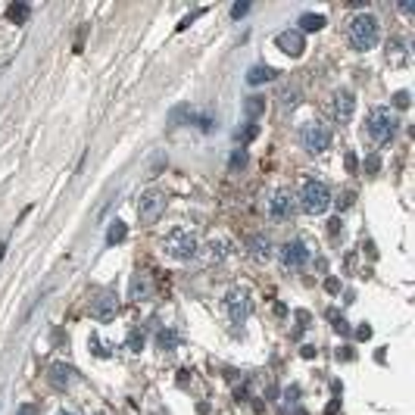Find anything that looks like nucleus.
<instances>
[{"instance_id": "f257e3e1", "label": "nucleus", "mask_w": 415, "mask_h": 415, "mask_svg": "<svg viewBox=\"0 0 415 415\" xmlns=\"http://www.w3.org/2000/svg\"><path fill=\"white\" fill-rule=\"evenodd\" d=\"M347 38H349V47L366 54V50H371L378 41H381V22L371 16V13H359V16L349 19Z\"/></svg>"}, {"instance_id": "f03ea898", "label": "nucleus", "mask_w": 415, "mask_h": 415, "mask_svg": "<svg viewBox=\"0 0 415 415\" xmlns=\"http://www.w3.org/2000/svg\"><path fill=\"white\" fill-rule=\"evenodd\" d=\"M163 250H166V256H172L178 262H191V259H197V253H200V237H197L191 228H175L166 235Z\"/></svg>"}, {"instance_id": "7ed1b4c3", "label": "nucleus", "mask_w": 415, "mask_h": 415, "mask_svg": "<svg viewBox=\"0 0 415 415\" xmlns=\"http://www.w3.org/2000/svg\"><path fill=\"white\" fill-rule=\"evenodd\" d=\"M397 113H390L388 106H375L371 113L366 116V135L371 137L375 144H388L393 135H397Z\"/></svg>"}, {"instance_id": "20e7f679", "label": "nucleus", "mask_w": 415, "mask_h": 415, "mask_svg": "<svg viewBox=\"0 0 415 415\" xmlns=\"http://www.w3.org/2000/svg\"><path fill=\"white\" fill-rule=\"evenodd\" d=\"M300 209L303 213H309V216H322L328 206H331V191H328V185L325 181H318V178H306L303 181V187H300Z\"/></svg>"}, {"instance_id": "39448f33", "label": "nucleus", "mask_w": 415, "mask_h": 415, "mask_svg": "<svg viewBox=\"0 0 415 415\" xmlns=\"http://www.w3.org/2000/svg\"><path fill=\"white\" fill-rule=\"evenodd\" d=\"M300 144L309 153H325L328 147H331V128L325 125V122L312 119V122H303L300 128Z\"/></svg>"}, {"instance_id": "423d86ee", "label": "nucleus", "mask_w": 415, "mask_h": 415, "mask_svg": "<svg viewBox=\"0 0 415 415\" xmlns=\"http://www.w3.org/2000/svg\"><path fill=\"white\" fill-rule=\"evenodd\" d=\"M163 213H166V194L163 191L141 194V200H137V218H141L144 225L159 222V216H163Z\"/></svg>"}, {"instance_id": "0eeeda50", "label": "nucleus", "mask_w": 415, "mask_h": 415, "mask_svg": "<svg viewBox=\"0 0 415 415\" xmlns=\"http://www.w3.org/2000/svg\"><path fill=\"white\" fill-rule=\"evenodd\" d=\"M225 309H228L231 322H235V325H244L247 318H250V309H253L250 294H247L244 287H231L228 297H225Z\"/></svg>"}, {"instance_id": "6e6552de", "label": "nucleus", "mask_w": 415, "mask_h": 415, "mask_svg": "<svg viewBox=\"0 0 415 415\" xmlns=\"http://www.w3.org/2000/svg\"><path fill=\"white\" fill-rule=\"evenodd\" d=\"M116 312H119V297L113 290H97L91 297V316L97 322H109V318H116Z\"/></svg>"}, {"instance_id": "1a4fd4ad", "label": "nucleus", "mask_w": 415, "mask_h": 415, "mask_svg": "<svg viewBox=\"0 0 415 415\" xmlns=\"http://www.w3.org/2000/svg\"><path fill=\"white\" fill-rule=\"evenodd\" d=\"M331 113H334V119H337L340 125L353 119V113H356V97H353V91H347V87H337V91L331 94Z\"/></svg>"}, {"instance_id": "9d476101", "label": "nucleus", "mask_w": 415, "mask_h": 415, "mask_svg": "<svg viewBox=\"0 0 415 415\" xmlns=\"http://www.w3.org/2000/svg\"><path fill=\"white\" fill-rule=\"evenodd\" d=\"M268 213H272V218H281V222H287V218H294L297 213V197L290 191H275L272 200H268Z\"/></svg>"}, {"instance_id": "9b49d317", "label": "nucleus", "mask_w": 415, "mask_h": 415, "mask_svg": "<svg viewBox=\"0 0 415 415\" xmlns=\"http://www.w3.org/2000/svg\"><path fill=\"white\" fill-rule=\"evenodd\" d=\"M281 262H284V268H290V272L303 268L306 262H309V250H306L303 240H287V244L281 247Z\"/></svg>"}, {"instance_id": "f8f14e48", "label": "nucleus", "mask_w": 415, "mask_h": 415, "mask_svg": "<svg viewBox=\"0 0 415 415\" xmlns=\"http://www.w3.org/2000/svg\"><path fill=\"white\" fill-rule=\"evenodd\" d=\"M75 375H78V371L72 366H66V362H54L50 371H47V381H50V388L66 390V388H72V384H75Z\"/></svg>"}, {"instance_id": "ddd939ff", "label": "nucleus", "mask_w": 415, "mask_h": 415, "mask_svg": "<svg viewBox=\"0 0 415 415\" xmlns=\"http://www.w3.org/2000/svg\"><path fill=\"white\" fill-rule=\"evenodd\" d=\"M128 294H131V300H150L153 297V278L147 272H135L131 275V287H128Z\"/></svg>"}, {"instance_id": "4468645a", "label": "nucleus", "mask_w": 415, "mask_h": 415, "mask_svg": "<svg viewBox=\"0 0 415 415\" xmlns=\"http://www.w3.org/2000/svg\"><path fill=\"white\" fill-rule=\"evenodd\" d=\"M275 44H278V50H284L287 56H300L303 50H306L300 32H281L278 38H275Z\"/></svg>"}, {"instance_id": "2eb2a0df", "label": "nucleus", "mask_w": 415, "mask_h": 415, "mask_svg": "<svg viewBox=\"0 0 415 415\" xmlns=\"http://www.w3.org/2000/svg\"><path fill=\"white\" fill-rule=\"evenodd\" d=\"M250 256L256 259V262H266V259H272V244H268V237H250Z\"/></svg>"}, {"instance_id": "dca6fc26", "label": "nucleus", "mask_w": 415, "mask_h": 415, "mask_svg": "<svg viewBox=\"0 0 415 415\" xmlns=\"http://www.w3.org/2000/svg\"><path fill=\"white\" fill-rule=\"evenodd\" d=\"M262 113H266V97H247V104H244V116H247V119L256 122Z\"/></svg>"}, {"instance_id": "f3484780", "label": "nucleus", "mask_w": 415, "mask_h": 415, "mask_svg": "<svg viewBox=\"0 0 415 415\" xmlns=\"http://www.w3.org/2000/svg\"><path fill=\"white\" fill-rule=\"evenodd\" d=\"M268 78H275L272 66H253V69L247 72V82L250 85H262V82H268Z\"/></svg>"}, {"instance_id": "a211bd4d", "label": "nucleus", "mask_w": 415, "mask_h": 415, "mask_svg": "<svg viewBox=\"0 0 415 415\" xmlns=\"http://www.w3.org/2000/svg\"><path fill=\"white\" fill-rule=\"evenodd\" d=\"M128 237V228H125V222H109V231H106V244H122V240Z\"/></svg>"}, {"instance_id": "6ab92c4d", "label": "nucleus", "mask_w": 415, "mask_h": 415, "mask_svg": "<svg viewBox=\"0 0 415 415\" xmlns=\"http://www.w3.org/2000/svg\"><path fill=\"white\" fill-rule=\"evenodd\" d=\"M300 28H303V32H318V28H325V16H318V13H303V16H300Z\"/></svg>"}, {"instance_id": "aec40b11", "label": "nucleus", "mask_w": 415, "mask_h": 415, "mask_svg": "<svg viewBox=\"0 0 415 415\" xmlns=\"http://www.w3.org/2000/svg\"><path fill=\"white\" fill-rule=\"evenodd\" d=\"M388 60H393V63H406V60H409V50H406L403 41H390L388 44Z\"/></svg>"}, {"instance_id": "412c9836", "label": "nucleus", "mask_w": 415, "mask_h": 415, "mask_svg": "<svg viewBox=\"0 0 415 415\" xmlns=\"http://www.w3.org/2000/svg\"><path fill=\"white\" fill-rule=\"evenodd\" d=\"M156 347L159 349H175L178 347V334H175L172 328H163V331L156 334Z\"/></svg>"}, {"instance_id": "4be33fe9", "label": "nucleus", "mask_w": 415, "mask_h": 415, "mask_svg": "<svg viewBox=\"0 0 415 415\" xmlns=\"http://www.w3.org/2000/svg\"><path fill=\"white\" fill-rule=\"evenodd\" d=\"M225 250H228V244H225V240H213V244H209V262L225 259Z\"/></svg>"}, {"instance_id": "5701e85b", "label": "nucleus", "mask_w": 415, "mask_h": 415, "mask_svg": "<svg viewBox=\"0 0 415 415\" xmlns=\"http://www.w3.org/2000/svg\"><path fill=\"white\" fill-rule=\"evenodd\" d=\"M144 340H147V337H144V331H141V328H135V331L128 334V349L141 353V349H144Z\"/></svg>"}, {"instance_id": "b1692460", "label": "nucleus", "mask_w": 415, "mask_h": 415, "mask_svg": "<svg viewBox=\"0 0 415 415\" xmlns=\"http://www.w3.org/2000/svg\"><path fill=\"white\" fill-rule=\"evenodd\" d=\"M28 13H32V10H28L25 4H13V6H10V19H13V22H25Z\"/></svg>"}, {"instance_id": "393cba45", "label": "nucleus", "mask_w": 415, "mask_h": 415, "mask_svg": "<svg viewBox=\"0 0 415 415\" xmlns=\"http://www.w3.org/2000/svg\"><path fill=\"white\" fill-rule=\"evenodd\" d=\"M393 106H397V109H406V106H409V94H406V91H397V94H393Z\"/></svg>"}, {"instance_id": "a878e982", "label": "nucleus", "mask_w": 415, "mask_h": 415, "mask_svg": "<svg viewBox=\"0 0 415 415\" xmlns=\"http://www.w3.org/2000/svg\"><path fill=\"white\" fill-rule=\"evenodd\" d=\"M256 135H259V128H256V125H253V122H250V128H244V135H237V137H240V141L247 144V141H253V137H256Z\"/></svg>"}, {"instance_id": "bb28decb", "label": "nucleus", "mask_w": 415, "mask_h": 415, "mask_svg": "<svg viewBox=\"0 0 415 415\" xmlns=\"http://www.w3.org/2000/svg\"><path fill=\"white\" fill-rule=\"evenodd\" d=\"M247 163V153L244 150H237L235 156H231V169H237V166H244Z\"/></svg>"}, {"instance_id": "cd10ccee", "label": "nucleus", "mask_w": 415, "mask_h": 415, "mask_svg": "<svg viewBox=\"0 0 415 415\" xmlns=\"http://www.w3.org/2000/svg\"><path fill=\"white\" fill-rule=\"evenodd\" d=\"M16 415H38V406H32V403H25V406H19Z\"/></svg>"}, {"instance_id": "c85d7f7f", "label": "nucleus", "mask_w": 415, "mask_h": 415, "mask_svg": "<svg viewBox=\"0 0 415 415\" xmlns=\"http://www.w3.org/2000/svg\"><path fill=\"white\" fill-rule=\"evenodd\" d=\"M378 166H381V159H378V156H368L366 159V169L368 172H378Z\"/></svg>"}, {"instance_id": "c756f323", "label": "nucleus", "mask_w": 415, "mask_h": 415, "mask_svg": "<svg viewBox=\"0 0 415 415\" xmlns=\"http://www.w3.org/2000/svg\"><path fill=\"white\" fill-rule=\"evenodd\" d=\"M356 337H359V340H368V337H371V328H368V325H362L359 331H356Z\"/></svg>"}, {"instance_id": "7c9ffc66", "label": "nucleus", "mask_w": 415, "mask_h": 415, "mask_svg": "<svg viewBox=\"0 0 415 415\" xmlns=\"http://www.w3.org/2000/svg\"><path fill=\"white\" fill-rule=\"evenodd\" d=\"M91 347H94V353H97V356H106V349H104V344H100L97 337H91Z\"/></svg>"}, {"instance_id": "2f4dec72", "label": "nucleus", "mask_w": 415, "mask_h": 415, "mask_svg": "<svg viewBox=\"0 0 415 415\" xmlns=\"http://www.w3.org/2000/svg\"><path fill=\"white\" fill-rule=\"evenodd\" d=\"M247 10H250V6H247V4H235V10H231V13H235V16L240 19V16H244V13H247Z\"/></svg>"}, {"instance_id": "473e14b6", "label": "nucleus", "mask_w": 415, "mask_h": 415, "mask_svg": "<svg viewBox=\"0 0 415 415\" xmlns=\"http://www.w3.org/2000/svg\"><path fill=\"white\" fill-rule=\"evenodd\" d=\"M328 225H331V228H328V231H331V235H337V231H340V218H331V222H328Z\"/></svg>"}, {"instance_id": "72a5a7b5", "label": "nucleus", "mask_w": 415, "mask_h": 415, "mask_svg": "<svg viewBox=\"0 0 415 415\" xmlns=\"http://www.w3.org/2000/svg\"><path fill=\"white\" fill-rule=\"evenodd\" d=\"M4 253H6V244H0V259H4Z\"/></svg>"}, {"instance_id": "f704fd0d", "label": "nucleus", "mask_w": 415, "mask_h": 415, "mask_svg": "<svg viewBox=\"0 0 415 415\" xmlns=\"http://www.w3.org/2000/svg\"><path fill=\"white\" fill-rule=\"evenodd\" d=\"M56 415H72V412H56Z\"/></svg>"}]
</instances>
